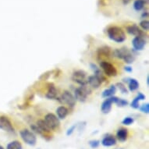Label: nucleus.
Masks as SVG:
<instances>
[{
    "label": "nucleus",
    "instance_id": "1",
    "mask_svg": "<svg viewBox=\"0 0 149 149\" xmlns=\"http://www.w3.org/2000/svg\"><path fill=\"white\" fill-rule=\"evenodd\" d=\"M108 37L116 43H122L126 40V34L121 27L118 26H112L107 30Z\"/></svg>",
    "mask_w": 149,
    "mask_h": 149
},
{
    "label": "nucleus",
    "instance_id": "2",
    "mask_svg": "<svg viewBox=\"0 0 149 149\" xmlns=\"http://www.w3.org/2000/svg\"><path fill=\"white\" fill-rule=\"evenodd\" d=\"M113 56L116 57L118 59H122L127 64L133 63L135 60V57L134 54L130 51L126 47H123L121 49H115L113 52Z\"/></svg>",
    "mask_w": 149,
    "mask_h": 149
},
{
    "label": "nucleus",
    "instance_id": "3",
    "mask_svg": "<svg viewBox=\"0 0 149 149\" xmlns=\"http://www.w3.org/2000/svg\"><path fill=\"white\" fill-rule=\"evenodd\" d=\"M91 94V90L87 87V85L80 86L75 89L74 91V98L76 101L81 102H84L88 99V97Z\"/></svg>",
    "mask_w": 149,
    "mask_h": 149
},
{
    "label": "nucleus",
    "instance_id": "4",
    "mask_svg": "<svg viewBox=\"0 0 149 149\" xmlns=\"http://www.w3.org/2000/svg\"><path fill=\"white\" fill-rule=\"evenodd\" d=\"M21 139L30 146H34L37 143V137L31 130L28 129H23L20 131Z\"/></svg>",
    "mask_w": 149,
    "mask_h": 149
},
{
    "label": "nucleus",
    "instance_id": "5",
    "mask_svg": "<svg viewBox=\"0 0 149 149\" xmlns=\"http://www.w3.org/2000/svg\"><path fill=\"white\" fill-rule=\"evenodd\" d=\"M45 123L49 127V128L51 130H55L56 131L59 129L60 127V122H59V118L53 113H48L45 116Z\"/></svg>",
    "mask_w": 149,
    "mask_h": 149
},
{
    "label": "nucleus",
    "instance_id": "6",
    "mask_svg": "<svg viewBox=\"0 0 149 149\" xmlns=\"http://www.w3.org/2000/svg\"><path fill=\"white\" fill-rule=\"evenodd\" d=\"M88 77L87 73L84 70H79L74 71L72 74V80L75 83L78 84L79 85L84 86L88 84Z\"/></svg>",
    "mask_w": 149,
    "mask_h": 149
},
{
    "label": "nucleus",
    "instance_id": "7",
    "mask_svg": "<svg viewBox=\"0 0 149 149\" xmlns=\"http://www.w3.org/2000/svg\"><path fill=\"white\" fill-rule=\"evenodd\" d=\"M100 66L106 76L116 77L117 75V70L113 64L110 63L109 62L105 61V60L100 62Z\"/></svg>",
    "mask_w": 149,
    "mask_h": 149
},
{
    "label": "nucleus",
    "instance_id": "8",
    "mask_svg": "<svg viewBox=\"0 0 149 149\" xmlns=\"http://www.w3.org/2000/svg\"><path fill=\"white\" fill-rule=\"evenodd\" d=\"M59 102L65 105H67L69 107L71 108H73L76 105V99L74 98V96L68 91H64L63 92L59 98Z\"/></svg>",
    "mask_w": 149,
    "mask_h": 149
},
{
    "label": "nucleus",
    "instance_id": "9",
    "mask_svg": "<svg viewBox=\"0 0 149 149\" xmlns=\"http://www.w3.org/2000/svg\"><path fill=\"white\" fill-rule=\"evenodd\" d=\"M0 129L8 133L14 132V127L12 123L6 116H0Z\"/></svg>",
    "mask_w": 149,
    "mask_h": 149
},
{
    "label": "nucleus",
    "instance_id": "10",
    "mask_svg": "<svg viewBox=\"0 0 149 149\" xmlns=\"http://www.w3.org/2000/svg\"><path fill=\"white\" fill-rule=\"evenodd\" d=\"M116 98H117V97L113 96V97L106 98V99L103 102L102 105H101V111L102 112V113H104V114H108V113H110V111L112 109L113 104H115Z\"/></svg>",
    "mask_w": 149,
    "mask_h": 149
},
{
    "label": "nucleus",
    "instance_id": "11",
    "mask_svg": "<svg viewBox=\"0 0 149 149\" xmlns=\"http://www.w3.org/2000/svg\"><path fill=\"white\" fill-rule=\"evenodd\" d=\"M127 31L131 35H134L135 37H141V38H144L145 36V33L144 31H142L141 28L137 27V25L132 24L130 25L127 27Z\"/></svg>",
    "mask_w": 149,
    "mask_h": 149
},
{
    "label": "nucleus",
    "instance_id": "12",
    "mask_svg": "<svg viewBox=\"0 0 149 149\" xmlns=\"http://www.w3.org/2000/svg\"><path fill=\"white\" fill-rule=\"evenodd\" d=\"M132 45L134 49L136 51H142L144 48L145 47L146 42L144 40V38L141 37H134V39L132 40Z\"/></svg>",
    "mask_w": 149,
    "mask_h": 149
},
{
    "label": "nucleus",
    "instance_id": "13",
    "mask_svg": "<svg viewBox=\"0 0 149 149\" xmlns=\"http://www.w3.org/2000/svg\"><path fill=\"white\" fill-rule=\"evenodd\" d=\"M101 144H102L104 147L114 146L116 144V139L113 135L107 134L104 136L102 141H101Z\"/></svg>",
    "mask_w": 149,
    "mask_h": 149
},
{
    "label": "nucleus",
    "instance_id": "14",
    "mask_svg": "<svg viewBox=\"0 0 149 149\" xmlns=\"http://www.w3.org/2000/svg\"><path fill=\"white\" fill-rule=\"evenodd\" d=\"M57 95H58V91H57L56 86L54 85L53 84H49L45 97L49 99H55L57 98Z\"/></svg>",
    "mask_w": 149,
    "mask_h": 149
},
{
    "label": "nucleus",
    "instance_id": "15",
    "mask_svg": "<svg viewBox=\"0 0 149 149\" xmlns=\"http://www.w3.org/2000/svg\"><path fill=\"white\" fill-rule=\"evenodd\" d=\"M116 138L121 142L126 141L128 138V130L123 127L118 129L116 131Z\"/></svg>",
    "mask_w": 149,
    "mask_h": 149
},
{
    "label": "nucleus",
    "instance_id": "16",
    "mask_svg": "<svg viewBox=\"0 0 149 149\" xmlns=\"http://www.w3.org/2000/svg\"><path fill=\"white\" fill-rule=\"evenodd\" d=\"M69 113L68 109L63 105L59 106L56 109V115L57 117L59 118V120H64L67 116Z\"/></svg>",
    "mask_w": 149,
    "mask_h": 149
},
{
    "label": "nucleus",
    "instance_id": "17",
    "mask_svg": "<svg viewBox=\"0 0 149 149\" xmlns=\"http://www.w3.org/2000/svg\"><path fill=\"white\" fill-rule=\"evenodd\" d=\"M88 84H89V85L92 87L93 88H98L102 84V81L97 77L93 75V76H89L88 77Z\"/></svg>",
    "mask_w": 149,
    "mask_h": 149
},
{
    "label": "nucleus",
    "instance_id": "18",
    "mask_svg": "<svg viewBox=\"0 0 149 149\" xmlns=\"http://www.w3.org/2000/svg\"><path fill=\"white\" fill-rule=\"evenodd\" d=\"M111 49L107 46L102 47L98 49V58H108L111 56Z\"/></svg>",
    "mask_w": 149,
    "mask_h": 149
},
{
    "label": "nucleus",
    "instance_id": "19",
    "mask_svg": "<svg viewBox=\"0 0 149 149\" xmlns=\"http://www.w3.org/2000/svg\"><path fill=\"white\" fill-rule=\"evenodd\" d=\"M116 92V87L114 85H112L110 86L109 88H107V89H105V91H103L102 96V98H110V97L114 96Z\"/></svg>",
    "mask_w": 149,
    "mask_h": 149
},
{
    "label": "nucleus",
    "instance_id": "20",
    "mask_svg": "<svg viewBox=\"0 0 149 149\" xmlns=\"http://www.w3.org/2000/svg\"><path fill=\"white\" fill-rule=\"evenodd\" d=\"M128 81H127V84H128V88L130 91H134L137 90L139 88V82L134 78H127Z\"/></svg>",
    "mask_w": 149,
    "mask_h": 149
},
{
    "label": "nucleus",
    "instance_id": "21",
    "mask_svg": "<svg viewBox=\"0 0 149 149\" xmlns=\"http://www.w3.org/2000/svg\"><path fill=\"white\" fill-rule=\"evenodd\" d=\"M147 0H135L134 2V4H133L134 9L136 11H141V10L144 9Z\"/></svg>",
    "mask_w": 149,
    "mask_h": 149
},
{
    "label": "nucleus",
    "instance_id": "22",
    "mask_svg": "<svg viewBox=\"0 0 149 149\" xmlns=\"http://www.w3.org/2000/svg\"><path fill=\"white\" fill-rule=\"evenodd\" d=\"M6 149H23V147L20 141H13L7 144Z\"/></svg>",
    "mask_w": 149,
    "mask_h": 149
},
{
    "label": "nucleus",
    "instance_id": "23",
    "mask_svg": "<svg viewBox=\"0 0 149 149\" xmlns=\"http://www.w3.org/2000/svg\"><path fill=\"white\" fill-rule=\"evenodd\" d=\"M115 104L119 107H125L128 105V102L127 100H125L123 98H116V100L115 102Z\"/></svg>",
    "mask_w": 149,
    "mask_h": 149
},
{
    "label": "nucleus",
    "instance_id": "24",
    "mask_svg": "<svg viewBox=\"0 0 149 149\" xmlns=\"http://www.w3.org/2000/svg\"><path fill=\"white\" fill-rule=\"evenodd\" d=\"M134 118L130 117V116H127V117H125L122 121V124L125 125V126H130L134 123Z\"/></svg>",
    "mask_w": 149,
    "mask_h": 149
},
{
    "label": "nucleus",
    "instance_id": "25",
    "mask_svg": "<svg viewBox=\"0 0 149 149\" xmlns=\"http://www.w3.org/2000/svg\"><path fill=\"white\" fill-rule=\"evenodd\" d=\"M89 146L92 149H95V148H98L99 145H100L101 142L100 141H98V140H91L89 141Z\"/></svg>",
    "mask_w": 149,
    "mask_h": 149
},
{
    "label": "nucleus",
    "instance_id": "26",
    "mask_svg": "<svg viewBox=\"0 0 149 149\" xmlns=\"http://www.w3.org/2000/svg\"><path fill=\"white\" fill-rule=\"evenodd\" d=\"M140 27H141V29L144 31H148L149 30V22L148 20H144L141 21L140 23Z\"/></svg>",
    "mask_w": 149,
    "mask_h": 149
},
{
    "label": "nucleus",
    "instance_id": "27",
    "mask_svg": "<svg viewBox=\"0 0 149 149\" xmlns=\"http://www.w3.org/2000/svg\"><path fill=\"white\" fill-rule=\"evenodd\" d=\"M139 102H140V100L139 98L136 97V98H134V100L131 102L130 103V106L133 108V109H137L138 108H139Z\"/></svg>",
    "mask_w": 149,
    "mask_h": 149
},
{
    "label": "nucleus",
    "instance_id": "28",
    "mask_svg": "<svg viewBox=\"0 0 149 149\" xmlns=\"http://www.w3.org/2000/svg\"><path fill=\"white\" fill-rule=\"evenodd\" d=\"M116 86H117L118 88L120 89V92L121 93H123V94H127V93H128V91H127V89L126 88V86H125L123 83H117Z\"/></svg>",
    "mask_w": 149,
    "mask_h": 149
},
{
    "label": "nucleus",
    "instance_id": "29",
    "mask_svg": "<svg viewBox=\"0 0 149 149\" xmlns=\"http://www.w3.org/2000/svg\"><path fill=\"white\" fill-rule=\"evenodd\" d=\"M77 126H78V125L76 124V123L73 124V126H71V127L67 130V131H66V135H67V136H70V135L73 134V132L76 130V128L77 127Z\"/></svg>",
    "mask_w": 149,
    "mask_h": 149
},
{
    "label": "nucleus",
    "instance_id": "30",
    "mask_svg": "<svg viewBox=\"0 0 149 149\" xmlns=\"http://www.w3.org/2000/svg\"><path fill=\"white\" fill-rule=\"evenodd\" d=\"M140 110L141 112L144 113H149V104L148 103H146V104H144V105H141V107L140 108Z\"/></svg>",
    "mask_w": 149,
    "mask_h": 149
},
{
    "label": "nucleus",
    "instance_id": "31",
    "mask_svg": "<svg viewBox=\"0 0 149 149\" xmlns=\"http://www.w3.org/2000/svg\"><path fill=\"white\" fill-rule=\"evenodd\" d=\"M137 97L139 98L140 101H143V100H144V99H145V95H144V94H142L141 92L137 93Z\"/></svg>",
    "mask_w": 149,
    "mask_h": 149
},
{
    "label": "nucleus",
    "instance_id": "32",
    "mask_svg": "<svg viewBox=\"0 0 149 149\" xmlns=\"http://www.w3.org/2000/svg\"><path fill=\"white\" fill-rule=\"evenodd\" d=\"M124 70L126 71V72H127V73H131L133 71V69L130 67V66H125L124 67Z\"/></svg>",
    "mask_w": 149,
    "mask_h": 149
},
{
    "label": "nucleus",
    "instance_id": "33",
    "mask_svg": "<svg viewBox=\"0 0 149 149\" xmlns=\"http://www.w3.org/2000/svg\"><path fill=\"white\" fill-rule=\"evenodd\" d=\"M148 13L147 12V11L146 12H144L141 14L142 18H148Z\"/></svg>",
    "mask_w": 149,
    "mask_h": 149
},
{
    "label": "nucleus",
    "instance_id": "34",
    "mask_svg": "<svg viewBox=\"0 0 149 149\" xmlns=\"http://www.w3.org/2000/svg\"><path fill=\"white\" fill-rule=\"evenodd\" d=\"M123 1V3L124 4V5H127V4H129L132 0H122Z\"/></svg>",
    "mask_w": 149,
    "mask_h": 149
},
{
    "label": "nucleus",
    "instance_id": "35",
    "mask_svg": "<svg viewBox=\"0 0 149 149\" xmlns=\"http://www.w3.org/2000/svg\"><path fill=\"white\" fill-rule=\"evenodd\" d=\"M147 84H148V85L149 84V77H147Z\"/></svg>",
    "mask_w": 149,
    "mask_h": 149
},
{
    "label": "nucleus",
    "instance_id": "36",
    "mask_svg": "<svg viewBox=\"0 0 149 149\" xmlns=\"http://www.w3.org/2000/svg\"><path fill=\"white\" fill-rule=\"evenodd\" d=\"M0 149H4V148L2 145H0Z\"/></svg>",
    "mask_w": 149,
    "mask_h": 149
},
{
    "label": "nucleus",
    "instance_id": "37",
    "mask_svg": "<svg viewBox=\"0 0 149 149\" xmlns=\"http://www.w3.org/2000/svg\"><path fill=\"white\" fill-rule=\"evenodd\" d=\"M119 149H123V148H119Z\"/></svg>",
    "mask_w": 149,
    "mask_h": 149
}]
</instances>
